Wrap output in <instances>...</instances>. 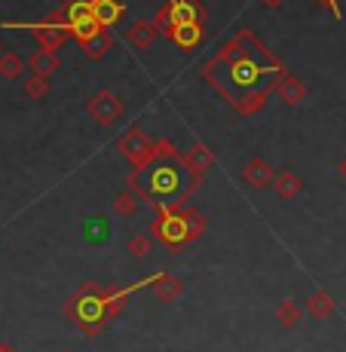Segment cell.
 <instances>
[{
    "mask_svg": "<svg viewBox=\"0 0 346 352\" xmlns=\"http://www.w3.org/2000/svg\"><path fill=\"white\" fill-rule=\"evenodd\" d=\"M285 74H288V67L282 65V58L273 56V50H267L248 28H239L233 40H227L202 65V80L215 86L233 104V111L257 92L276 89Z\"/></svg>",
    "mask_w": 346,
    "mask_h": 352,
    "instance_id": "1",
    "label": "cell"
},
{
    "mask_svg": "<svg viewBox=\"0 0 346 352\" xmlns=\"http://www.w3.org/2000/svg\"><path fill=\"white\" fill-rule=\"evenodd\" d=\"M147 178H144V187L138 184L135 178H129V190H135L144 202H166V206H175V202L184 196V162L181 160H169V157H160L157 162L144 168Z\"/></svg>",
    "mask_w": 346,
    "mask_h": 352,
    "instance_id": "2",
    "label": "cell"
},
{
    "mask_svg": "<svg viewBox=\"0 0 346 352\" xmlns=\"http://www.w3.org/2000/svg\"><path fill=\"white\" fill-rule=\"evenodd\" d=\"M65 316L77 324L86 334H98L107 322H111V313H107V288L95 285V282H86L67 297L65 303Z\"/></svg>",
    "mask_w": 346,
    "mask_h": 352,
    "instance_id": "3",
    "label": "cell"
},
{
    "mask_svg": "<svg viewBox=\"0 0 346 352\" xmlns=\"http://www.w3.org/2000/svg\"><path fill=\"white\" fill-rule=\"evenodd\" d=\"M117 147H120V153L126 157L129 168H132L129 175H135V178H138V175L144 172V168L151 166V162H157V160H160V153H157V141H153L141 126H132V129H129L123 138L117 141Z\"/></svg>",
    "mask_w": 346,
    "mask_h": 352,
    "instance_id": "4",
    "label": "cell"
},
{
    "mask_svg": "<svg viewBox=\"0 0 346 352\" xmlns=\"http://www.w3.org/2000/svg\"><path fill=\"white\" fill-rule=\"evenodd\" d=\"M153 212H157V221L151 224L153 239H160L162 245L172 248V252H181L187 242H193L190 239V230L184 224V218H181L172 206H166V202H153Z\"/></svg>",
    "mask_w": 346,
    "mask_h": 352,
    "instance_id": "5",
    "label": "cell"
},
{
    "mask_svg": "<svg viewBox=\"0 0 346 352\" xmlns=\"http://www.w3.org/2000/svg\"><path fill=\"white\" fill-rule=\"evenodd\" d=\"M22 28L34 34V40L40 43V50H50V52L62 50V43L67 40V34H71L65 12H50L43 22H31V25H22Z\"/></svg>",
    "mask_w": 346,
    "mask_h": 352,
    "instance_id": "6",
    "label": "cell"
},
{
    "mask_svg": "<svg viewBox=\"0 0 346 352\" xmlns=\"http://www.w3.org/2000/svg\"><path fill=\"white\" fill-rule=\"evenodd\" d=\"M65 19H67V28H71V37H77V43H83V40H89L101 31L92 10V0H71L65 6Z\"/></svg>",
    "mask_w": 346,
    "mask_h": 352,
    "instance_id": "7",
    "label": "cell"
},
{
    "mask_svg": "<svg viewBox=\"0 0 346 352\" xmlns=\"http://www.w3.org/2000/svg\"><path fill=\"white\" fill-rule=\"evenodd\" d=\"M86 111H89V117L95 120V123H101V126H117L120 120H123L126 104L117 98V92L101 89L98 96H92V98H89Z\"/></svg>",
    "mask_w": 346,
    "mask_h": 352,
    "instance_id": "8",
    "label": "cell"
},
{
    "mask_svg": "<svg viewBox=\"0 0 346 352\" xmlns=\"http://www.w3.org/2000/svg\"><path fill=\"white\" fill-rule=\"evenodd\" d=\"M181 162H184V168L193 175L196 181H202L208 175V168L215 166V153H212V147H208V144L196 141V144L190 147L187 153H181Z\"/></svg>",
    "mask_w": 346,
    "mask_h": 352,
    "instance_id": "9",
    "label": "cell"
},
{
    "mask_svg": "<svg viewBox=\"0 0 346 352\" xmlns=\"http://www.w3.org/2000/svg\"><path fill=\"white\" fill-rule=\"evenodd\" d=\"M242 178H246L248 187H255V190H263V187H270L276 181V172L273 166H270L263 157H255L246 162V168H242Z\"/></svg>",
    "mask_w": 346,
    "mask_h": 352,
    "instance_id": "10",
    "label": "cell"
},
{
    "mask_svg": "<svg viewBox=\"0 0 346 352\" xmlns=\"http://www.w3.org/2000/svg\"><path fill=\"white\" fill-rule=\"evenodd\" d=\"M147 288L153 291V297H157L160 303H175L181 294H184V285H181V279H178V276H172V273H157Z\"/></svg>",
    "mask_w": 346,
    "mask_h": 352,
    "instance_id": "11",
    "label": "cell"
},
{
    "mask_svg": "<svg viewBox=\"0 0 346 352\" xmlns=\"http://www.w3.org/2000/svg\"><path fill=\"white\" fill-rule=\"evenodd\" d=\"M169 12H172V22L175 28L178 25H202V19H206V10H202L196 0H169Z\"/></svg>",
    "mask_w": 346,
    "mask_h": 352,
    "instance_id": "12",
    "label": "cell"
},
{
    "mask_svg": "<svg viewBox=\"0 0 346 352\" xmlns=\"http://www.w3.org/2000/svg\"><path fill=\"white\" fill-rule=\"evenodd\" d=\"M273 187H276V196H279L282 202H294L297 196L303 193V178L297 172H291V168H285V172L276 175Z\"/></svg>",
    "mask_w": 346,
    "mask_h": 352,
    "instance_id": "13",
    "label": "cell"
},
{
    "mask_svg": "<svg viewBox=\"0 0 346 352\" xmlns=\"http://www.w3.org/2000/svg\"><path fill=\"white\" fill-rule=\"evenodd\" d=\"M92 10H95V19H98L101 28H113L120 19L126 16V6L120 0H92Z\"/></svg>",
    "mask_w": 346,
    "mask_h": 352,
    "instance_id": "14",
    "label": "cell"
},
{
    "mask_svg": "<svg viewBox=\"0 0 346 352\" xmlns=\"http://www.w3.org/2000/svg\"><path fill=\"white\" fill-rule=\"evenodd\" d=\"M276 96L282 98V104L297 107V104H303V98H307V86H303L294 74H285L279 80V86H276Z\"/></svg>",
    "mask_w": 346,
    "mask_h": 352,
    "instance_id": "15",
    "label": "cell"
},
{
    "mask_svg": "<svg viewBox=\"0 0 346 352\" xmlns=\"http://www.w3.org/2000/svg\"><path fill=\"white\" fill-rule=\"evenodd\" d=\"M175 212H178L181 214V218H184V224H187V230H190V239H199V236L202 233H206V230H208V221L206 218H202V214L199 212H196V208L193 206H187V202H175Z\"/></svg>",
    "mask_w": 346,
    "mask_h": 352,
    "instance_id": "16",
    "label": "cell"
},
{
    "mask_svg": "<svg viewBox=\"0 0 346 352\" xmlns=\"http://www.w3.org/2000/svg\"><path fill=\"white\" fill-rule=\"evenodd\" d=\"M153 37H157V28H153V22H144V19L132 22L126 31V40L135 46V50H147V46L153 43Z\"/></svg>",
    "mask_w": 346,
    "mask_h": 352,
    "instance_id": "17",
    "label": "cell"
},
{
    "mask_svg": "<svg viewBox=\"0 0 346 352\" xmlns=\"http://www.w3.org/2000/svg\"><path fill=\"white\" fill-rule=\"evenodd\" d=\"M111 208L117 218H135V214L141 212V196L135 190H123L111 199Z\"/></svg>",
    "mask_w": 346,
    "mask_h": 352,
    "instance_id": "18",
    "label": "cell"
},
{
    "mask_svg": "<svg viewBox=\"0 0 346 352\" xmlns=\"http://www.w3.org/2000/svg\"><path fill=\"white\" fill-rule=\"evenodd\" d=\"M334 300H331V294L328 291H313V297L307 300V313L313 316L316 322H325V319H331L334 316Z\"/></svg>",
    "mask_w": 346,
    "mask_h": 352,
    "instance_id": "19",
    "label": "cell"
},
{
    "mask_svg": "<svg viewBox=\"0 0 346 352\" xmlns=\"http://www.w3.org/2000/svg\"><path fill=\"white\" fill-rule=\"evenodd\" d=\"M80 46H83V52H86V58H89V62H101V58L111 52V34L101 28L98 34H95V37L83 40Z\"/></svg>",
    "mask_w": 346,
    "mask_h": 352,
    "instance_id": "20",
    "label": "cell"
},
{
    "mask_svg": "<svg viewBox=\"0 0 346 352\" xmlns=\"http://www.w3.org/2000/svg\"><path fill=\"white\" fill-rule=\"evenodd\" d=\"M28 67L37 77H52V74L58 71V58H56V52H50V50H37L28 58Z\"/></svg>",
    "mask_w": 346,
    "mask_h": 352,
    "instance_id": "21",
    "label": "cell"
},
{
    "mask_svg": "<svg viewBox=\"0 0 346 352\" xmlns=\"http://www.w3.org/2000/svg\"><path fill=\"white\" fill-rule=\"evenodd\" d=\"M202 37H206V31H202V25H178L175 28V43L181 46V50H196V46L202 43Z\"/></svg>",
    "mask_w": 346,
    "mask_h": 352,
    "instance_id": "22",
    "label": "cell"
},
{
    "mask_svg": "<svg viewBox=\"0 0 346 352\" xmlns=\"http://www.w3.org/2000/svg\"><path fill=\"white\" fill-rule=\"evenodd\" d=\"M25 67H28V62L19 58V52H3L0 56V77L3 80H22Z\"/></svg>",
    "mask_w": 346,
    "mask_h": 352,
    "instance_id": "23",
    "label": "cell"
},
{
    "mask_svg": "<svg viewBox=\"0 0 346 352\" xmlns=\"http://www.w3.org/2000/svg\"><path fill=\"white\" fill-rule=\"evenodd\" d=\"M276 322H279L282 328H294V324H301V307H297L294 300H282L279 307H276Z\"/></svg>",
    "mask_w": 346,
    "mask_h": 352,
    "instance_id": "24",
    "label": "cell"
},
{
    "mask_svg": "<svg viewBox=\"0 0 346 352\" xmlns=\"http://www.w3.org/2000/svg\"><path fill=\"white\" fill-rule=\"evenodd\" d=\"M25 96L31 101H40L43 96H50V77H37L34 74L31 80H25Z\"/></svg>",
    "mask_w": 346,
    "mask_h": 352,
    "instance_id": "25",
    "label": "cell"
},
{
    "mask_svg": "<svg viewBox=\"0 0 346 352\" xmlns=\"http://www.w3.org/2000/svg\"><path fill=\"white\" fill-rule=\"evenodd\" d=\"M153 28H157V34H162V37H169V40L175 37V22H172V12H169V6H162V10L157 12V19H153Z\"/></svg>",
    "mask_w": 346,
    "mask_h": 352,
    "instance_id": "26",
    "label": "cell"
},
{
    "mask_svg": "<svg viewBox=\"0 0 346 352\" xmlns=\"http://www.w3.org/2000/svg\"><path fill=\"white\" fill-rule=\"evenodd\" d=\"M151 245H153L151 236H144V233L132 236V239H129V254H132V257H147V254H151Z\"/></svg>",
    "mask_w": 346,
    "mask_h": 352,
    "instance_id": "27",
    "label": "cell"
},
{
    "mask_svg": "<svg viewBox=\"0 0 346 352\" xmlns=\"http://www.w3.org/2000/svg\"><path fill=\"white\" fill-rule=\"evenodd\" d=\"M316 3H322V6H328L331 12H334L337 19H343V10H340V0H316Z\"/></svg>",
    "mask_w": 346,
    "mask_h": 352,
    "instance_id": "28",
    "label": "cell"
},
{
    "mask_svg": "<svg viewBox=\"0 0 346 352\" xmlns=\"http://www.w3.org/2000/svg\"><path fill=\"white\" fill-rule=\"evenodd\" d=\"M337 175H340V178L346 181V157H343L340 162H337Z\"/></svg>",
    "mask_w": 346,
    "mask_h": 352,
    "instance_id": "29",
    "label": "cell"
},
{
    "mask_svg": "<svg viewBox=\"0 0 346 352\" xmlns=\"http://www.w3.org/2000/svg\"><path fill=\"white\" fill-rule=\"evenodd\" d=\"M261 3H263V6H273V10H276V6H282L285 0H261Z\"/></svg>",
    "mask_w": 346,
    "mask_h": 352,
    "instance_id": "30",
    "label": "cell"
},
{
    "mask_svg": "<svg viewBox=\"0 0 346 352\" xmlns=\"http://www.w3.org/2000/svg\"><path fill=\"white\" fill-rule=\"evenodd\" d=\"M0 352H19L16 346H10V343H0Z\"/></svg>",
    "mask_w": 346,
    "mask_h": 352,
    "instance_id": "31",
    "label": "cell"
},
{
    "mask_svg": "<svg viewBox=\"0 0 346 352\" xmlns=\"http://www.w3.org/2000/svg\"><path fill=\"white\" fill-rule=\"evenodd\" d=\"M62 352H67V349H62Z\"/></svg>",
    "mask_w": 346,
    "mask_h": 352,
    "instance_id": "32",
    "label": "cell"
},
{
    "mask_svg": "<svg viewBox=\"0 0 346 352\" xmlns=\"http://www.w3.org/2000/svg\"><path fill=\"white\" fill-rule=\"evenodd\" d=\"M0 56H3V52H0Z\"/></svg>",
    "mask_w": 346,
    "mask_h": 352,
    "instance_id": "33",
    "label": "cell"
}]
</instances>
